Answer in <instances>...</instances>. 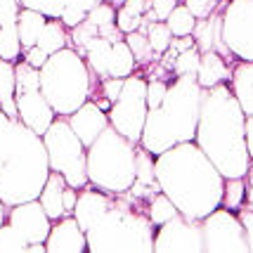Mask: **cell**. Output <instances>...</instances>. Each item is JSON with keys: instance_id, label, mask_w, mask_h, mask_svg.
Wrapping results in <instances>:
<instances>
[{"instance_id": "obj_16", "label": "cell", "mask_w": 253, "mask_h": 253, "mask_svg": "<svg viewBox=\"0 0 253 253\" xmlns=\"http://www.w3.org/2000/svg\"><path fill=\"white\" fill-rule=\"evenodd\" d=\"M45 249L47 253H83L88 251V239L76 218L64 215L52 222L50 234L45 239Z\"/></svg>"}, {"instance_id": "obj_47", "label": "cell", "mask_w": 253, "mask_h": 253, "mask_svg": "<svg viewBox=\"0 0 253 253\" xmlns=\"http://www.w3.org/2000/svg\"><path fill=\"white\" fill-rule=\"evenodd\" d=\"M218 2H222V0H218Z\"/></svg>"}, {"instance_id": "obj_36", "label": "cell", "mask_w": 253, "mask_h": 253, "mask_svg": "<svg viewBox=\"0 0 253 253\" xmlns=\"http://www.w3.org/2000/svg\"><path fill=\"white\" fill-rule=\"evenodd\" d=\"M168 90V81L164 78H149L147 81V109H156L166 97Z\"/></svg>"}, {"instance_id": "obj_27", "label": "cell", "mask_w": 253, "mask_h": 253, "mask_svg": "<svg viewBox=\"0 0 253 253\" xmlns=\"http://www.w3.org/2000/svg\"><path fill=\"white\" fill-rule=\"evenodd\" d=\"M144 10H147V0H126L123 5L116 7V26L119 31L132 33L140 29V24L144 22Z\"/></svg>"}, {"instance_id": "obj_8", "label": "cell", "mask_w": 253, "mask_h": 253, "mask_svg": "<svg viewBox=\"0 0 253 253\" xmlns=\"http://www.w3.org/2000/svg\"><path fill=\"white\" fill-rule=\"evenodd\" d=\"M43 144L47 152L50 170L64 175L66 185L83 189L88 185V170H85V144L76 137L66 116H57L52 126L43 132Z\"/></svg>"}, {"instance_id": "obj_37", "label": "cell", "mask_w": 253, "mask_h": 253, "mask_svg": "<svg viewBox=\"0 0 253 253\" xmlns=\"http://www.w3.org/2000/svg\"><path fill=\"white\" fill-rule=\"evenodd\" d=\"M12 123L14 119H10L5 111L0 109V164L5 161V156L10 152V144H12Z\"/></svg>"}, {"instance_id": "obj_26", "label": "cell", "mask_w": 253, "mask_h": 253, "mask_svg": "<svg viewBox=\"0 0 253 253\" xmlns=\"http://www.w3.org/2000/svg\"><path fill=\"white\" fill-rule=\"evenodd\" d=\"M69 29H66L64 24H62V19H50L47 17V22H45L43 31H41V36H38V47H43L47 55H52V52H57V50H64V47H69Z\"/></svg>"}, {"instance_id": "obj_40", "label": "cell", "mask_w": 253, "mask_h": 253, "mask_svg": "<svg viewBox=\"0 0 253 253\" xmlns=\"http://www.w3.org/2000/svg\"><path fill=\"white\" fill-rule=\"evenodd\" d=\"M237 215H239V220H242V225H244L246 239H249V249L253 251V209L246 206V204H242V209L237 211Z\"/></svg>"}, {"instance_id": "obj_14", "label": "cell", "mask_w": 253, "mask_h": 253, "mask_svg": "<svg viewBox=\"0 0 253 253\" xmlns=\"http://www.w3.org/2000/svg\"><path fill=\"white\" fill-rule=\"evenodd\" d=\"M14 104H17V119L31 128L33 132H38L43 137V132L52 126V121L57 119L55 109L50 107V102L45 99V95L41 90H31V92H22L14 95Z\"/></svg>"}, {"instance_id": "obj_17", "label": "cell", "mask_w": 253, "mask_h": 253, "mask_svg": "<svg viewBox=\"0 0 253 253\" xmlns=\"http://www.w3.org/2000/svg\"><path fill=\"white\" fill-rule=\"evenodd\" d=\"M66 121L71 126V130L76 132V137L85 144V149H88L90 144L95 142V137L109 126V116H107L104 109H99L92 99H88V102L81 104L74 114H69Z\"/></svg>"}, {"instance_id": "obj_45", "label": "cell", "mask_w": 253, "mask_h": 253, "mask_svg": "<svg viewBox=\"0 0 253 253\" xmlns=\"http://www.w3.org/2000/svg\"><path fill=\"white\" fill-rule=\"evenodd\" d=\"M5 220H7V206H5V204L0 201V225H2Z\"/></svg>"}, {"instance_id": "obj_29", "label": "cell", "mask_w": 253, "mask_h": 253, "mask_svg": "<svg viewBox=\"0 0 253 253\" xmlns=\"http://www.w3.org/2000/svg\"><path fill=\"white\" fill-rule=\"evenodd\" d=\"M166 26L170 29L173 38H180V36H192V33H194V26H197V17H194L185 5H180V2H177L175 7H173V12L168 14V19H166Z\"/></svg>"}, {"instance_id": "obj_18", "label": "cell", "mask_w": 253, "mask_h": 253, "mask_svg": "<svg viewBox=\"0 0 253 253\" xmlns=\"http://www.w3.org/2000/svg\"><path fill=\"white\" fill-rule=\"evenodd\" d=\"M225 5L227 0H222L220 5L215 7L213 14H209L206 19H197V26H194V43H197L199 52H206V50H215L220 52L222 57H234L225 47L222 43V36H220V29H222V12H225Z\"/></svg>"}, {"instance_id": "obj_23", "label": "cell", "mask_w": 253, "mask_h": 253, "mask_svg": "<svg viewBox=\"0 0 253 253\" xmlns=\"http://www.w3.org/2000/svg\"><path fill=\"white\" fill-rule=\"evenodd\" d=\"M99 2H104V0H22V7L43 12L45 17H50V19H59L64 10H76L88 14Z\"/></svg>"}, {"instance_id": "obj_20", "label": "cell", "mask_w": 253, "mask_h": 253, "mask_svg": "<svg viewBox=\"0 0 253 253\" xmlns=\"http://www.w3.org/2000/svg\"><path fill=\"white\" fill-rule=\"evenodd\" d=\"M64 187H66L64 175H59V173H55V170H50V175H47L43 189H41V194H38L41 206H43V211L47 213V218H50L52 222L66 215V211H64Z\"/></svg>"}, {"instance_id": "obj_25", "label": "cell", "mask_w": 253, "mask_h": 253, "mask_svg": "<svg viewBox=\"0 0 253 253\" xmlns=\"http://www.w3.org/2000/svg\"><path fill=\"white\" fill-rule=\"evenodd\" d=\"M137 62L135 55L130 52V47L126 45V41H116L111 45V55H109V64H107V76L109 78H126L135 74Z\"/></svg>"}, {"instance_id": "obj_12", "label": "cell", "mask_w": 253, "mask_h": 253, "mask_svg": "<svg viewBox=\"0 0 253 253\" xmlns=\"http://www.w3.org/2000/svg\"><path fill=\"white\" fill-rule=\"evenodd\" d=\"M199 253L204 251L201 220H189L185 215H173L168 222L159 225L154 232V253Z\"/></svg>"}, {"instance_id": "obj_46", "label": "cell", "mask_w": 253, "mask_h": 253, "mask_svg": "<svg viewBox=\"0 0 253 253\" xmlns=\"http://www.w3.org/2000/svg\"><path fill=\"white\" fill-rule=\"evenodd\" d=\"M104 2H109V5H114V7H119V5H123L126 0H104Z\"/></svg>"}, {"instance_id": "obj_31", "label": "cell", "mask_w": 253, "mask_h": 253, "mask_svg": "<svg viewBox=\"0 0 253 253\" xmlns=\"http://www.w3.org/2000/svg\"><path fill=\"white\" fill-rule=\"evenodd\" d=\"M123 41H126V45L130 47V52L135 55V62H137V64H147V62H152V59H159V57L152 52V47H149L147 33H142V31L126 33Z\"/></svg>"}, {"instance_id": "obj_10", "label": "cell", "mask_w": 253, "mask_h": 253, "mask_svg": "<svg viewBox=\"0 0 253 253\" xmlns=\"http://www.w3.org/2000/svg\"><path fill=\"white\" fill-rule=\"evenodd\" d=\"M201 234H204V251H251L237 211H230L225 206H218L206 218H201Z\"/></svg>"}, {"instance_id": "obj_21", "label": "cell", "mask_w": 253, "mask_h": 253, "mask_svg": "<svg viewBox=\"0 0 253 253\" xmlns=\"http://www.w3.org/2000/svg\"><path fill=\"white\" fill-rule=\"evenodd\" d=\"M230 90L234 92L244 116H253V62H237L232 66Z\"/></svg>"}, {"instance_id": "obj_30", "label": "cell", "mask_w": 253, "mask_h": 253, "mask_svg": "<svg viewBox=\"0 0 253 253\" xmlns=\"http://www.w3.org/2000/svg\"><path fill=\"white\" fill-rule=\"evenodd\" d=\"M173 215H177V209H175V204L166 197L164 192L154 194V199L147 204V218L152 220V225H154V227H159V225L168 222Z\"/></svg>"}, {"instance_id": "obj_19", "label": "cell", "mask_w": 253, "mask_h": 253, "mask_svg": "<svg viewBox=\"0 0 253 253\" xmlns=\"http://www.w3.org/2000/svg\"><path fill=\"white\" fill-rule=\"evenodd\" d=\"M194 78H197V83L201 85V88L209 90V88H213V85H220V83H230L232 66L220 52L206 50V52H201L197 76Z\"/></svg>"}, {"instance_id": "obj_7", "label": "cell", "mask_w": 253, "mask_h": 253, "mask_svg": "<svg viewBox=\"0 0 253 253\" xmlns=\"http://www.w3.org/2000/svg\"><path fill=\"white\" fill-rule=\"evenodd\" d=\"M85 170L92 187L121 194L135 182V144L107 126L85 152Z\"/></svg>"}, {"instance_id": "obj_44", "label": "cell", "mask_w": 253, "mask_h": 253, "mask_svg": "<svg viewBox=\"0 0 253 253\" xmlns=\"http://www.w3.org/2000/svg\"><path fill=\"white\" fill-rule=\"evenodd\" d=\"M244 204L253 209V185H249V182H246V197H244Z\"/></svg>"}, {"instance_id": "obj_33", "label": "cell", "mask_w": 253, "mask_h": 253, "mask_svg": "<svg viewBox=\"0 0 253 253\" xmlns=\"http://www.w3.org/2000/svg\"><path fill=\"white\" fill-rule=\"evenodd\" d=\"M147 41H149V47L156 57H161L170 47V41H173V33L166 26V22H152L149 29H147Z\"/></svg>"}, {"instance_id": "obj_11", "label": "cell", "mask_w": 253, "mask_h": 253, "mask_svg": "<svg viewBox=\"0 0 253 253\" xmlns=\"http://www.w3.org/2000/svg\"><path fill=\"white\" fill-rule=\"evenodd\" d=\"M220 36L234 59L253 62V0H227Z\"/></svg>"}, {"instance_id": "obj_3", "label": "cell", "mask_w": 253, "mask_h": 253, "mask_svg": "<svg viewBox=\"0 0 253 253\" xmlns=\"http://www.w3.org/2000/svg\"><path fill=\"white\" fill-rule=\"evenodd\" d=\"M204 92L206 90L194 76H175L168 81L164 102L147 111L140 147L156 156L180 142H192L197 135Z\"/></svg>"}, {"instance_id": "obj_43", "label": "cell", "mask_w": 253, "mask_h": 253, "mask_svg": "<svg viewBox=\"0 0 253 253\" xmlns=\"http://www.w3.org/2000/svg\"><path fill=\"white\" fill-rule=\"evenodd\" d=\"M246 149L249 159L253 161V116H246Z\"/></svg>"}, {"instance_id": "obj_42", "label": "cell", "mask_w": 253, "mask_h": 253, "mask_svg": "<svg viewBox=\"0 0 253 253\" xmlns=\"http://www.w3.org/2000/svg\"><path fill=\"white\" fill-rule=\"evenodd\" d=\"M76 199H78V189L71 187V185H66V187H64V211H66V215H74Z\"/></svg>"}, {"instance_id": "obj_13", "label": "cell", "mask_w": 253, "mask_h": 253, "mask_svg": "<svg viewBox=\"0 0 253 253\" xmlns=\"http://www.w3.org/2000/svg\"><path fill=\"white\" fill-rule=\"evenodd\" d=\"M7 222L26 239V244H45L50 227H52V220L47 218V213L43 211L38 199L10 206L7 209Z\"/></svg>"}, {"instance_id": "obj_6", "label": "cell", "mask_w": 253, "mask_h": 253, "mask_svg": "<svg viewBox=\"0 0 253 253\" xmlns=\"http://www.w3.org/2000/svg\"><path fill=\"white\" fill-rule=\"evenodd\" d=\"M95 85L97 78H92L85 59L71 45L52 52L41 66V92L57 116H69L85 104Z\"/></svg>"}, {"instance_id": "obj_5", "label": "cell", "mask_w": 253, "mask_h": 253, "mask_svg": "<svg viewBox=\"0 0 253 253\" xmlns=\"http://www.w3.org/2000/svg\"><path fill=\"white\" fill-rule=\"evenodd\" d=\"M156 227L126 192L111 194V204L97 220L85 230L88 251H154Z\"/></svg>"}, {"instance_id": "obj_32", "label": "cell", "mask_w": 253, "mask_h": 253, "mask_svg": "<svg viewBox=\"0 0 253 253\" xmlns=\"http://www.w3.org/2000/svg\"><path fill=\"white\" fill-rule=\"evenodd\" d=\"M246 197V180L244 177H225V192H222V206L230 211H239Z\"/></svg>"}, {"instance_id": "obj_28", "label": "cell", "mask_w": 253, "mask_h": 253, "mask_svg": "<svg viewBox=\"0 0 253 253\" xmlns=\"http://www.w3.org/2000/svg\"><path fill=\"white\" fill-rule=\"evenodd\" d=\"M41 90V69L26 64V62H14V95Z\"/></svg>"}, {"instance_id": "obj_22", "label": "cell", "mask_w": 253, "mask_h": 253, "mask_svg": "<svg viewBox=\"0 0 253 253\" xmlns=\"http://www.w3.org/2000/svg\"><path fill=\"white\" fill-rule=\"evenodd\" d=\"M111 41L104 36H92L88 43L78 50V55L85 59L92 78H107V64H109V55H111Z\"/></svg>"}, {"instance_id": "obj_4", "label": "cell", "mask_w": 253, "mask_h": 253, "mask_svg": "<svg viewBox=\"0 0 253 253\" xmlns=\"http://www.w3.org/2000/svg\"><path fill=\"white\" fill-rule=\"evenodd\" d=\"M50 175V161L43 137L26 128L19 119L12 123V144L0 164V201L10 209L38 199Z\"/></svg>"}, {"instance_id": "obj_41", "label": "cell", "mask_w": 253, "mask_h": 253, "mask_svg": "<svg viewBox=\"0 0 253 253\" xmlns=\"http://www.w3.org/2000/svg\"><path fill=\"white\" fill-rule=\"evenodd\" d=\"M47 52H45L43 47H38V45H33V47H29V50H24L22 52V59L26 62V64L36 66V69H41V66L47 62Z\"/></svg>"}, {"instance_id": "obj_34", "label": "cell", "mask_w": 253, "mask_h": 253, "mask_svg": "<svg viewBox=\"0 0 253 253\" xmlns=\"http://www.w3.org/2000/svg\"><path fill=\"white\" fill-rule=\"evenodd\" d=\"M199 59H201V52H199L197 45H192L187 50L177 52L175 62H173V78L175 76H197Z\"/></svg>"}, {"instance_id": "obj_2", "label": "cell", "mask_w": 253, "mask_h": 253, "mask_svg": "<svg viewBox=\"0 0 253 253\" xmlns=\"http://www.w3.org/2000/svg\"><path fill=\"white\" fill-rule=\"evenodd\" d=\"M194 142L222 177H244L251 159L246 149V116L230 90V83L204 92Z\"/></svg>"}, {"instance_id": "obj_35", "label": "cell", "mask_w": 253, "mask_h": 253, "mask_svg": "<svg viewBox=\"0 0 253 253\" xmlns=\"http://www.w3.org/2000/svg\"><path fill=\"white\" fill-rule=\"evenodd\" d=\"M29 244L19 232L5 220L0 225V253H26Z\"/></svg>"}, {"instance_id": "obj_15", "label": "cell", "mask_w": 253, "mask_h": 253, "mask_svg": "<svg viewBox=\"0 0 253 253\" xmlns=\"http://www.w3.org/2000/svg\"><path fill=\"white\" fill-rule=\"evenodd\" d=\"M159 182H156V168H154V154H149L144 147L135 144V182L132 187L126 192L128 197L147 211V204L159 194Z\"/></svg>"}, {"instance_id": "obj_38", "label": "cell", "mask_w": 253, "mask_h": 253, "mask_svg": "<svg viewBox=\"0 0 253 253\" xmlns=\"http://www.w3.org/2000/svg\"><path fill=\"white\" fill-rule=\"evenodd\" d=\"M182 5H185L197 19H206L209 14L215 12V7H218L220 2H218V0H185Z\"/></svg>"}, {"instance_id": "obj_39", "label": "cell", "mask_w": 253, "mask_h": 253, "mask_svg": "<svg viewBox=\"0 0 253 253\" xmlns=\"http://www.w3.org/2000/svg\"><path fill=\"white\" fill-rule=\"evenodd\" d=\"M180 0H147V5H149V10L156 14V22H166L168 19V14L173 12Z\"/></svg>"}, {"instance_id": "obj_1", "label": "cell", "mask_w": 253, "mask_h": 253, "mask_svg": "<svg viewBox=\"0 0 253 253\" xmlns=\"http://www.w3.org/2000/svg\"><path fill=\"white\" fill-rule=\"evenodd\" d=\"M159 189L175 204L180 215L201 220L222 206L225 177L197 142H180L154 156Z\"/></svg>"}, {"instance_id": "obj_9", "label": "cell", "mask_w": 253, "mask_h": 253, "mask_svg": "<svg viewBox=\"0 0 253 253\" xmlns=\"http://www.w3.org/2000/svg\"><path fill=\"white\" fill-rule=\"evenodd\" d=\"M147 78L142 74H130L123 78V88L119 97L109 107V126L116 128L123 137H128L132 144H140L147 119Z\"/></svg>"}, {"instance_id": "obj_24", "label": "cell", "mask_w": 253, "mask_h": 253, "mask_svg": "<svg viewBox=\"0 0 253 253\" xmlns=\"http://www.w3.org/2000/svg\"><path fill=\"white\" fill-rule=\"evenodd\" d=\"M45 22H47V17H45L43 12L29 10V7H22V10H19V17H17V33H19L22 52L38 43V36L43 31Z\"/></svg>"}]
</instances>
